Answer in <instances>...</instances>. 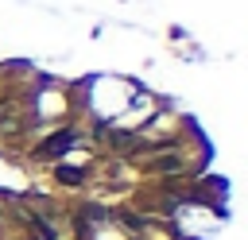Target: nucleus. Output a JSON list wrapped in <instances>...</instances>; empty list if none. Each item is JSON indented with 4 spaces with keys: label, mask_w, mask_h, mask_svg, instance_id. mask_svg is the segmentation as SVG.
<instances>
[{
    "label": "nucleus",
    "mask_w": 248,
    "mask_h": 240,
    "mask_svg": "<svg viewBox=\"0 0 248 240\" xmlns=\"http://www.w3.org/2000/svg\"><path fill=\"white\" fill-rule=\"evenodd\" d=\"M74 143H78V135H74L70 128H66V132H54L50 139H43V143L35 147V159H58V155H66Z\"/></svg>",
    "instance_id": "obj_1"
},
{
    "label": "nucleus",
    "mask_w": 248,
    "mask_h": 240,
    "mask_svg": "<svg viewBox=\"0 0 248 240\" xmlns=\"http://www.w3.org/2000/svg\"><path fill=\"white\" fill-rule=\"evenodd\" d=\"M54 174H58V182H66V186H81V182H85V170H78V166H58Z\"/></svg>",
    "instance_id": "obj_2"
}]
</instances>
